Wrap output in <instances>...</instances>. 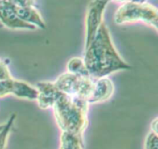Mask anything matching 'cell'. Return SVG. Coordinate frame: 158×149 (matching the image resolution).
Returning <instances> with one entry per match:
<instances>
[{
	"label": "cell",
	"mask_w": 158,
	"mask_h": 149,
	"mask_svg": "<svg viewBox=\"0 0 158 149\" xmlns=\"http://www.w3.org/2000/svg\"><path fill=\"white\" fill-rule=\"evenodd\" d=\"M129 1H130V0H129ZM129 1H128V2H129Z\"/></svg>",
	"instance_id": "19"
},
{
	"label": "cell",
	"mask_w": 158,
	"mask_h": 149,
	"mask_svg": "<svg viewBox=\"0 0 158 149\" xmlns=\"http://www.w3.org/2000/svg\"><path fill=\"white\" fill-rule=\"evenodd\" d=\"M60 149H84L83 135L61 131Z\"/></svg>",
	"instance_id": "11"
},
{
	"label": "cell",
	"mask_w": 158,
	"mask_h": 149,
	"mask_svg": "<svg viewBox=\"0 0 158 149\" xmlns=\"http://www.w3.org/2000/svg\"><path fill=\"white\" fill-rule=\"evenodd\" d=\"M114 90V83L108 77L94 79V86L87 99V103L90 104L106 101L112 97Z\"/></svg>",
	"instance_id": "8"
},
{
	"label": "cell",
	"mask_w": 158,
	"mask_h": 149,
	"mask_svg": "<svg viewBox=\"0 0 158 149\" xmlns=\"http://www.w3.org/2000/svg\"><path fill=\"white\" fill-rule=\"evenodd\" d=\"M151 131L158 136V117L154 118L151 124Z\"/></svg>",
	"instance_id": "17"
},
{
	"label": "cell",
	"mask_w": 158,
	"mask_h": 149,
	"mask_svg": "<svg viewBox=\"0 0 158 149\" xmlns=\"http://www.w3.org/2000/svg\"><path fill=\"white\" fill-rule=\"evenodd\" d=\"M13 77L11 75V73L8 68L7 65L5 63L3 60L0 59V80H8V79H12Z\"/></svg>",
	"instance_id": "16"
},
{
	"label": "cell",
	"mask_w": 158,
	"mask_h": 149,
	"mask_svg": "<svg viewBox=\"0 0 158 149\" xmlns=\"http://www.w3.org/2000/svg\"><path fill=\"white\" fill-rule=\"evenodd\" d=\"M15 118V114L12 115L6 123L4 124L3 128L0 130V149H5L7 145L8 138L10 134L11 129L13 125L14 120Z\"/></svg>",
	"instance_id": "13"
},
{
	"label": "cell",
	"mask_w": 158,
	"mask_h": 149,
	"mask_svg": "<svg viewBox=\"0 0 158 149\" xmlns=\"http://www.w3.org/2000/svg\"><path fill=\"white\" fill-rule=\"evenodd\" d=\"M88 108L89 104L84 99L69 97L61 92L52 108L61 131L83 135L88 125Z\"/></svg>",
	"instance_id": "2"
},
{
	"label": "cell",
	"mask_w": 158,
	"mask_h": 149,
	"mask_svg": "<svg viewBox=\"0 0 158 149\" xmlns=\"http://www.w3.org/2000/svg\"><path fill=\"white\" fill-rule=\"evenodd\" d=\"M12 95L25 100H36L38 91L35 86L29 84L27 82L14 79Z\"/></svg>",
	"instance_id": "10"
},
{
	"label": "cell",
	"mask_w": 158,
	"mask_h": 149,
	"mask_svg": "<svg viewBox=\"0 0 158 149\" xmlns=\"http://www.w3.org/2000/svg\"><path fill=\"white\" fill-rule=\"evenodd\" d=\"M144 149H158V136L150 131L144 142Z\"/></svg>",
	"instance_id": "15"
},
{
	"label": "cell",
	"mask_w": 158,
	"mask_h": 149,
	"mask_svg": "<svg viewBox=\"0 0 158 149\" xmlns=\"http://www.w3.org/2000/svg\"><path fill=\"white\" fill-rule=\"evenodd\" d=\"M85 64L92 78L106 77L131 66L116 49L107 26L103 23L90 44L85 48Z\"/></svg>",
	"instance_id": "1"
},
{
	"label": "cell",
	"mask_w": 158,
	"mask_h": 149,
	"mask_svg": "<svg viewBox=\"0 0 158 149\" xmlns=\"http://www.w3.org/2000/svg\"><path fill=\"white\" fill-rule=\"evenodd\" d=\"M158 18V9L148 2H126L117 10L114 19L117 24L143 22L152 25Z\"/></svg>",
	"instance_id": "3"
},
{
	"label": "cell",
	"mask_w": 158,
	"mask_h": 149,
	"mask_svg": "<svg viewBox=\"0 0 158 149\" xmlns=\"http://www.w3.org/2000/svg\"><path fill=\"white\" fill-rule=\"evenodd\" d=\"M66 69H67L66 72L70 74L81 76V77H90L87 67L85 64L84 60L81 57H76L69 59L66 64Z\"/></svg>",
	"instance_id": "12"
},
{
	"label": "cell",
	"mask_w": 158,
	"mask_h": 149,
	"mask_svg": "<svg viewBox=\"0 0 158 149\" xmlns=\"http://www.w3.org/2000/svg\"><path fill=\"white\" fill-rule=\"evenodd\" d=\"M94 79L81 77L66 72L59 76L54 82L59 91L72 97L84 99L87 101L94 86Z\"/></svg>",
	"instance_id": "4"
},
{
	"label": "cell",
	"mask_w": 158,
	"mask_h": 149,
	"mask_svg": "<svg viewBox=\"0 0 158 149\" xmlns=\"http://www.w3.org/2000/svg\"><path fill=\"white\" fill-rule=\"evenodd\" d=\"M14 9H15L17 16L25 23H29L35 26V28L44 29L46 27L43 18L38 11L33 7V6L21 7V6H16L14 5Z\"/></svg>",
	"instance_id": "9"
},
{
	"label": "cell",
	"mask_w": 158,
	"mask_h": 149,
	"mask_svg": "<svg viewBox=\"0 0 158 149\" xmlns=\"http://www.w3.org/2000/svg\"><path fill=\"white\" fill-rule=\"evenodd\" d=\"M14 78L0 80V98L12 94Z\"/></svg>",
	"instance_id": "14"
},
{
	"label": "cell",
	"mask_w": 158,
	"mask_h": 149,
	"mask_svg": "<svg viewBox=\"0 0 158 149\" xmlns=\"http://www.w3.org/2000/svg\"><path fill=\"white\" fill-rule=\"evenodd\" d=\"M151 26H153L154 27H155V29L158 31V18L154 22V23H153V24L151 25Z\"/></svg>",
	"instance_id": "18"
},
{
	"label": "cell",
	"mask_w": 158,
	"mask_h": 149,
	"mask_svg": "<svg viewBox=\"0 0 158 149\" xmlns=\"http://www.w3.org/2000/svg\"><path fill=\"white\" fill-rule=\"evenodd\" d=\"M0 21L6 27L14 29H35L36 28L26 23L17 16L14 5L9 0L0 3Z\"/></svg>",
	"instance_id": "7"
},
{
	"label": "cell",
	"mask_w": 158,
	"mask_h": 149,
	"mask_svg": "<svg viewBox=\"0 0 158 149\" xmlns=\"http://www.w3.org/2000/svg\"><path fill=\"white\" fill-rule=\"evenodd\" d=\"M35 87L38 91L36 101L39 107L43 110L53 108L56 101L61 94L54 82L40 81L38 82Z\"/></svg>",
	"instance_id": "6"
},
{
	"label": "cell",
	"mask_w": 158,
	"mask_h": 149,
	"mask_svg": "<svg viewBox=\"0 0 158 149\" xmlns=\"http://www.w3.org/2000/svg\"><path fill=\"white\" fill-rule=\"evenodd\" d=\"M109 1L110 0H94L89 4L86 16L85 48L90 44L103 23V12Z\"/></svg>",
	"instance_id": "5"
}]
</instances>
